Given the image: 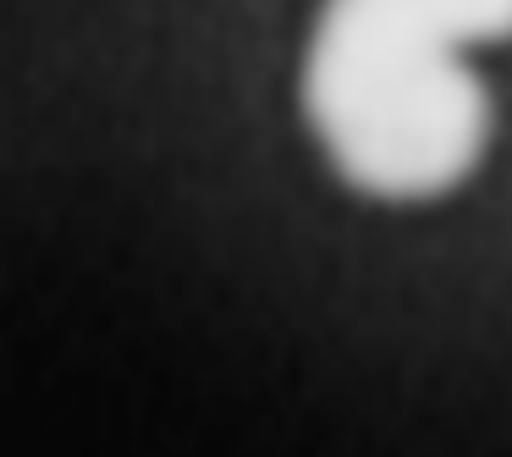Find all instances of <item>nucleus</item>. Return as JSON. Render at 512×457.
Masks as SVG:
<instances>
[{
	"label": "nucleus",
	"instance_id": "obj_1",
	"mask_svg": "<svg viewBox=\"0 0 512 457\" xmlns=\"http://www.w3.org/2000/svg\"><path fill=\"white\" fill-rule=\"evenodd\" d=\"M496 39H512V0H325L303 105L331 166L375 199L457 188L490 144L463 50Z\"/></svg>",
	"mask_w": 512,
	"mask_h": 457
}]
</instances>
